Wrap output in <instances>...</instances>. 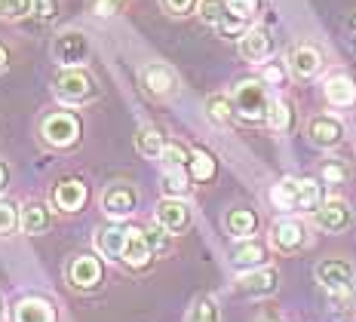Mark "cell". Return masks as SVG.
Returning <instances> with one entry per match:
<instances>
[{"label":"cell","instance_id":"1","mask_svg":"<svg viewBox=\"0 0 356 322\" xmlns=\"http://www.w3.org/2000/svg\"><path fill=\"white\" fill-rule=\"evenodd\" d=\"M270 200L283 212H316L320 209V184L310 178H283L273 184Z\"/></svg>","mask_w":356,"mask_h":322},{"label":"cell","instance_id":"2","mask_svg":"<svg viewBox=\"0 0 356 322\" xmlns=\"http://www.w3.org/2000/svg\"><path fill=\"white\" fill-rule=\"evenodd\" d=\"M56 99L62 104H83L95 99V80L83 68H65L56 80Z\"/></svg>","mask_w":356,"mask_h":322},{"label":"cell","instance_id":"3","mask_svg":"<svg viewBox=\"0 0 356 322\" xmlns=\"http://www.w3.org/2000/svg\"><path fill=\"white\" fill-rule=\"evenodd\" d=\"M267 104H270V99H267L261 80H243V83H236V89H234V108L240 111L243 120H252V123L267 120Z\"/></svg>","mask_w":356,"mask_h":322},{"label":"cell","instance_id":"4","mask_svg":"<svg viewBox=\"0 0 356 322\" xmlns=\"http://www.w3.org/2000/svg\"><path fill=\"white\" fill-rule=\"evenodd\" d=\"M40 136L47 145L53 147H71L74 141L80 138V120L62 111V114H49L47 120L40 123Z\"/></svg>","mask_w":356,"mask_h":322},{"label":"cell","instance_id":"5","mask_svg":"<svg viewBox=\"0 0 356 322\" xmlns=\"http://www.w3.org/2000/svg\"><path fill=\"white\" fill-rule=\"evenodd\" d=\"M89 56V40L83 31H62L53 40V58L65 68H80Z\"/></svg>","mask_w":356,"mask_h":322},{"label":"cell","instance_id":"6","mask_svg":"<svg viewBox=\"0 0 356 322\" xmlns=\"http://www.w3.org/2000/svg\"><path fill=\"white\" fill-rule=\"evenodd\" d=\"M316 280L329 291H347L353 286V267L347 261H323L316 264Z\"/></svg>","mask_w":356,"mask_h":322},{"label":"cell","instance_id":"7","mask_svg":"<svg viewBox=\"0 0 356 322\" xmlns=\"http://www.w3.org/2000/svg\"><path fill=\"white\" fill-rule=\"evenodd\" d=\"M136 203H138L136 191L126 184H111L105 191V197H102V209H105L111 218H126V215H132L136 212Z\"/></svg>","mask_w":356,"mask_h":322},{"label":"cell","instance_id":"8","mask_svg":"<svg viewBox=\"0 0 356 322\" xmlns=\"http://www.w3.org/2000/svg\"><path fill=\"white\" fill-rule=\"evenodd\" d=\"M273 43H270V34L267 28H249V31L240 34V56L246 62H264L270 56Z\"/></svg>","mask_w":356,"mask_h":322},{"label":"cell","instance_id":"9","mask_svg":"<svg viewBox=\"0 0 356 322\" xmlns=\"http://www.w3.org/2000/svg\"><path fill=\"white\" fill-rule=\"evenodd\" d=\"M353 221L350 209L347 203H341V200H329V203H323L316 209V224H320L323 230H329V234H341V230H347Z\"/></svg>","mask_w":356,"mask_h":322},{"label":"cell","instance_id":"10","mask_svg":"<svg viewBox=\"0 0 356 322\" xmlns=\"http://www.w3.org/2000/svg\"><path fill=\"white\" fill-rule=\"evenodd\" d=\"M236 289L243 291V295H273L277 291V271H270V267H252L249 273H243L240 280H236Z\"/></svg>","mask_w":356,"mask_h":322},{"label":"cell","instance_id":"11","mask_svg":"<svg viewBox=\"0 0 356 322\" xmlns=\"http://www.w3.org/2000/svg\"><path fill=\"white\" fill-rule=\"evenodd\" d=\"M157 224H163L169 234H181V230L191 224V209L175 197L163 200V203L157 206Z\"/></svg>","mask_w":356,"mask_h":322},{"label":"cell","instance_id":"12","mask_svg":"<svg viewBox=\"0 0 356 322\" xmlns=\"http://www.w3.org/2000/svg\"><path fill=\"white\" fill-rule=\"evenodd\" d=\"M68 280H71V286H77V289H92V286H99V280H102V264L95 258H89V255H77V258L68 264Z\"/></svg>","mask_w":356,"mask_h":322},{"label":"cell","instance_id":"13","mask_svg":"<svg viewBox=\"0 0 356 322\" xmlns=\"http://www.w3.org/2000/svg\"><path fill=\"white\" fill-rule=\"evenodd\" d=\"M53 200L62 212H80L86 203V184L80 178H65V182H58Z\"/></svg>","mask_w":356,"mask_h":322},{"label":"cell","instance_id":"14","mask_svg":"<svg viewBox=\"0 0 356 322\" xmlns=\"http://www.w3.org/2000/svg\"><path fill=\"white\" fill-rule=\"evenodd\" d=\"M307 136L320 147H335L341 141V136H344V129H341V123L335 117H314L307 126Z\"/></svg>","mask_w":356,"mask_h":322},{"label":"cell","instance_id":"15","mask_svg":"<svg viewBox=\"0 0 356 322\" xmlns=\"http://www.w3.org/2000/svg\"><path fill=\"white\" fill-rule=\"evenodd\" d=\"M270 239L280 252H298L304 245V227L298 221H277L270 227Z\"/></svg>","mask_w":356,"mask_h":322},{"label":"cell","instance_id":"16","mask_svg":"<svg viewBox=\"0 0 356 322\" xmlns=\"http://www.w3.org/2000/svg\"><path fill=\"white\" fill-rule=\"evenodd\" d=\"M13 322H56L53 307L40 298H22V301L13 307Z\"/></svg>","mask_w":356,"mask_h":322},{"label":"cell","instance_id":"17","mask_svg":"<svg viewBox=\"0 0 356 322\" xmlns=\"http://www.w3.org/2000/svg\"><path fill=\"white\" fill-rule=\"evenodd\" d=\"M151 258H154V252H151V245H147L145 230L129 227V239H126V249H123L120 261H126L129 267H145Z\"/></svg>","mask_w":356,"mask_h":322},{"label":"cell","instance_id":"18","mask_svg":"<svg viewBox=\"0 0 356 322\" xmlns=\"http://www.w3.org/2000/svg\"><path fill=\"white\" fill-rule=\"evenodd\" d=\"M126 239H129V227H105L95 234V249L105 258H123Z\"/></svg>","mask_w":356,"mask_h":322},{"label":"cell","instance_id":"19","mask_svg":"<svg viewBox=\"0 0 356 322\" xmlns=\"http://www.w3.org/2000/svg\"><path fill=\"white\" fill-rule=\"evenodd\" d=\"M289 68H292L295 77H314L316 71H320V52L314 47H295L289 52Z\"/></svg>","mask_w":356,"mask_h":322},{"label":"cell","instance_id":"20","mask_svg":"<svg viewBox=\"0 0 356 322\" xmlns=\"http://www.w3.org/2000/svg\"><path fill=\"white\" fill-rule=\"evenodd\" d=\"M49 224H53V215L43 203H25L22 206V227L25 234H47Z\"/></svg>","mask_w":356,"mask_h":322},{"label":"cell","instance_id":"21","mask_svg":"<svg viewBox=\"0 0 356 322\" xmlns=\"http://www.w3.org/2000/svg\"><path fill=\"white\" fill-rule=\"evenodd\" d=\"M145 86L154 95H166L175 89V74L169 65H147L145 68Z\"/></svg>","mask_w":356,"mask_h":322},{"label":"cell","instance_id":"22","mask_svg":"<svg viewBox=\"0 0 356 322\" xmlns=\"http://www.w3.org/2000/svg\"><path fill=\"white\" fill-rule=\"evenodd\" d=\"M325 99H329L332 104H338V108H344V104H353L356 102V86L350 77H332L325 80Z\"/></svg>","mask_w":356,"mask_h":322},{"label":"cell","instance_id":"23","mask_svg":"<svg viewBox=\"0 0 356 322\" xmlns=\"http://www.w3.org/2000/svg\"><path fill=\"white\" fill-rule=\"evenodd\" d=\"M136 147L142 156H147V160H160V154L166 145H163V136L154 129V126H142L136 136Z\"/></svg>","mask_w":356,"mask_h":322},{"label":"cell","instance_id":"24","mask_svg":"<svg viewBox=\"0 0 356 322\" xmlns=\"http://www.w3.org/2000/svg\"><path fill=\"white\" fill-rule=\"evenodd\" d=\"M227 16H231V6H227V0H200V19H203L206 25L221 28Z\"/></svg>","mask_w":356,"mask_h":322},{"label":"cell","instance_id":"25","mask_svg":"<svg viewBox=\"0 0 356 322\" xmlns=\"http://www.w3.org/2000/svg\"><path fill=\"white\" fill-rule=\"evenodd\" d=\"M255 212H249V209H234L231 215H227V230H231L234 236H240V239H246L252 230H255Z\"/></svg>","mask_w":356,"mask_h":322},{"label":"cell","instance_id":"26","mask_svg":"<svg viewBox=\"0 0 356 322\" xmlns=\"http://www.w3.org/2000/svg\"><path fill=\"white\" fill-rule=\"evenodd\" d=\"M264 261V249L255 243V239H249V243H240L234 249V264L240 267H258Z\"/></svg>","mask_w":356,"mask_h":322},{"label":"cell","instance_id":"27","mask_svg":"<svg viewBox=\"0 0 356 322\" xmlns=\"http://www.w3.org/2000/svg\"><path fill=\"white\" fill-rule=\"evenodd\" d=\"M188 322H221L218 304H215L212 298H200V301H197L194 307H191Z\"/></svg>","mask_w":356,"mask_h":322},{"label":"cell","instance_id":"28","mask_svg":"<svg viewBox=\"0 0 356 322\" xmlns=\"http://www.w3.org/2000/svg\"><path fill=\"white\" fill-rule=\"evenodd\" d=\"M191 175H194L197 182H209V178L215 175L212 154H206V151H194V154H191Z\"/></svg>","mask_w":356,"mask_h":322},{"label":"cell","instance_id":"29","mask_svg":"<svg viewBox=\"0 0 356 322\" xmlns=\"http://www.w3.org/2000/svg\"><path fill=\"white\" fill-rule=\"evenodd\" d=\"M267 123L273 126V129H289V123H292V114H289V104L280 102V99H270L267 104Z\"/></svg>","mask_w":356,"mask_h":322},{"label":"cell","instance_id":"30","mask_svg":"<svg viewBox=\"0 0 356 322\" xmlns=\"http://www.w3.org/2000/svg\"><path fill=\"white\" fill-rule=\"evenodd\" d=\"M163 193L166 197H184L188 193V178H184L181 169H166V175H163Z\"/></svg>","mask_w":356,"mask_h":322},{"label":"cell","instance_id":"31","mask_svg":"<svg viewBox=\"0 0 356 322\" xmlns=\"http://www.w3.org/2000/svg\"><path fill=\"white\" fill-rule=\"evenodd\" d=\"M206 111H209V117L215 120V123H221V126L231 123V114H234V111H231V102H227L225 95H212V99L206 102Z\"/></svg>","mask_w":356,"mask_h":322},{"label":"cell","instance_id":"32","mask_svg":"<svg viewBox=\"0 0 356 322\" xmlns=\"http://www.w3.org/2000/svg\"><path fill=\"white\" fill-rule=\"evenodd\" d=\"M160 160H163V166L166 169H181L184 163H191V156H188V151H184L181 145H166L163 147V154H160Z\"/></svg>","mask_w":356,"mask_h":322},{"label":"cell","instance_id":"33","mask_svg":"<svg viewBox=\"0 0 356 322\" xmlns=\"http://www.w3.org/2000/svg\"><path fill=\"white\" fill-rule=\"evenodd\" d=\"M22 224V215L16 212V206L13 203H0V236H6V234H13V230H16Z\"/></svg>","mask_w":356,"mask_h":322},{"label":"cell","instance_id":"34","mask_svg":"<svg viewBox=\"0 0 356 322\" xmlns=\"http://www.w3.org/2000/svg\"><path fill=\"white\" fill-rule=\"evenodd\" d=\"M145 236H147V245H151V252H166V245H169V230L163 227V224H157V227H151V230H145Z\"/></svg>","mask_w":356,"mask_h":322},{"label":"cell","instance_id":"35","mask_svg":"<svg viewBox=\"0 0 356 322\" xmlns=\"http://www.w3.org/2000/svg\"><path fill=\"white\" fill-rule=\"evenodd\" d=\"M227 6H231V13H234V16L249 19L252 13L258 10V0H227Z\"/></svg>","mask_w":356,"mask_h":322},{"label":"cell","instance_id":"36","mask_svg":"<svg viewBox=\"0 0 356 322\" xmlns=\"http://www.w3.org/2000/svg\"><path fill=\"white\" fill-rule=\"evenodd\" d=\"M344 178H347V169H344V166H338V163H325V166H323V182L341 184Z\"/></svg>","mask_w":356,"mask_h":322},{"label":"cell","instance_id":"37","mask_svg":"<svg viewBox=\"0 0 356 322\" xmlns=\"http://www.w3.org/2000/svg\"><path fill=\"white\" fill-rule=\"evenodd\" d=\"M163 10L172 13V16H188L194 10V0H163Z\"/></svg>","mask_w":356,"mask_h":322},{"label":"cell","instance_id":"38","mask_svg":"<svg viewBox=\"0 0 356 322\" xmlns=\"http://www.w3.org/2000/svg\"><path fill=\"white\" fill-rule=\"evenodd\" d=\"M56 6H58V0H34V13H37L40 19L56 16Z\"/></svg>","mask_w":356,"mask_h":322},{"label":"cell","instance_id":"39","mask_svg":"<svg viewBox=\"0 0 356 322\" xmlns=\"http://www.w3.org/2000/svg\"><path fill=\"white\" fill-rule=\"evenodd\" d=\"M120 6H123V0H95V13L99 16H114Z\"/></svg>","mask_w":356,"mask_h":322},{"label":"cell","instance_id":"40","mask_svg":"<svg viewBox=\"0 0 356 322\" xmlns=\"http://www.w3.org/2000/svg\"><path fill=\"white\" fill-rule=\"evenodd\" d=\"M264 80L270 86H283L286 74H283V68H277V65H267V68H264Z\"/></svg>","mask_w":356,"mask_h":322},{"label":"cell","instance_id":"41","mask_svg":"<svg viewBox=\"0 0 356 322\" xmlns=\"http://www.w3.org/2000/svg\"><path fill=\"white\" fill-rule=\"evenodd\" d=\"M10 68V52H6V47L0 43V71H6Z\"/></svg>","mask_w":356,"mask_h":322},{"label":"cell","instance_id":"42","mask_svg":"<svg viewBox=\"0 0 356 322\" xmlns=\"http://www.w3.org/2000/svg\"><path fill=\"white\" fill-rule=\"evenodd\" d=\"M6 182H10V172H6V166H3V163H0V191H3V187H6Z\"/></svg>","mask_w":356,"mask_h":322},{"label":"cell","instance_id":"43","mask_svg":"<svg viewBox=\"0 0 356 322\" xmlns=\"http://www.w3.org/2000/svg\"><path fill=\"white\" fill-rule=\"evenodd\" d=\"M3 13H6V0H0V19H3Z\"/></svg>","mask_w":356,"mask_h":322},{"label":"cell","instance_id":"44","mask_svg":"<svg viewBox=\"0 0 356 322\" xmlns=\"http://www.w3.org/2000/svg\"><path fill=\"white\" fill-rule=\"evenodd\" d=\"M0 319H3V301H0Z\"/></svg>","mask_w":356,"mask_h":322}]
</instances>
